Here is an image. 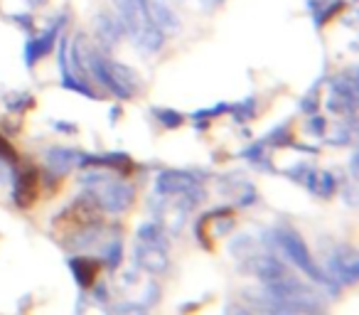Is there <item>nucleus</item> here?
I'll return each instance as SVG.
<instances>
[{
	"label": "nucleus",
	"instance_id": "1",
	"mask_svg": "<svg viewBox=\"0 0 359 315\" xmlns=\"http://www.w3.org/2000/svg\"><path fill=\"white\" fill-rule=\"evenodd\" d=\"M86 74H89V79H94L96 84L104 86L109 94H114L121 101L133 99L140 89V76L130 67L121 65L109 52L96 50L91 45L89 55H86Z\"/></svg>",
	"mask_w": 359,
	"mask_h": 315
},
{
	"label": "nucleus",
	"instance_id": "2",
	"mask_svg": "<svg viewBox=\"0 0 359 315\" xmlns=\"http://www.w3.org/2000/svg\"><path fill=\"white\" fill-rule=\"evenodd\" d=\"M111 3H114V13L118 15L123 32L130 37L135 50L145 57L158 55L165 45V35L150 20L145 0H111Z\"/></svg>",
	"mask_w": 359,
	"mask_h": 315
},
{
	"label": "nucleus",
	"instance_id": "3",
	"mask_svg": "<svg viewBox=\"0 0 359 315\" xmlns=\"http://www.w3.org/2000/svg\"><path fill=\"white\" fill-rule=\"evenodd\" d=\"M81 185H86V190L94 195L99 207L106 212L128 210L135 197L133 185H128L126 180H118V177H114L111 173H104V170L86 173V175L81 177Z\"/></svg>",
	"mask_w": 359,
	"mask_h": 315
},
{
	"label": "nucleus",
	"instance_id": "4",
	"mask_svg": "<svg viewBox=\"0 0 359 315\" xmlns=\"http://www.w3.org/2000/svg\"><path fill=\"white\" fill-rule=\"evenodd\" d=\"M273 241H276V246H278V249L283 251V254L288 256V259L293 261V264L298 266L305 276H308V279H313L315 283L325 286V288H330V290L337 288V286H334V281L330 279V276L325 274L318 264H315V259L310 256V249L305 246V241L300 239L293 229H283V227H280V229H276L273 232Z\"/></svg>",
	"mask_w": 359,
	"mask_h": 315
},
{
	"label": "nucleus",
	"instance_id": "5",
	"mask_svg": "<svg viewBox=\"0 0 359 315\" xmlns=\"http://www.w3.org/2000/svg\"><path fill=\"white\" fill-rule=\"evenodd\" d=\"M62 22H65V15H60L55 22H52L50 27H47L45 32H40V35L30 37V40L25 42V50H22V60H25V65L35 67L40 60H45L47 55H50L52 50H55L57 45V37L62 35Z\"/></svg>",
	"mask_w": 359,
	"mask_h": 315
},
{
	"label": "nucleus",
	"instance_id": "6",
	"mask_svg": "<svg viewBox=\"0 0 359 315\" xmlns=\"http://www.w3.org/2000/svg\"><path fill=\"white\" fill-rule=\"evenodd\" d=\"M195 187H200V180L185 170H163L155 177V192L165 197L185 195V192L195 190Z\"/></svg>",
	"mask_w": 359,
	"mask_h": 315
},
{
	"label": "nucleus",
	"instance_id": "7",
	"mask_svg": "<svg viewBox=\"0 0 359 315\" xmlns=\"http://www.w3.org/2000/svg\"><path fill=\"white\" fill-rule=\"evenodd\" d=\"M94 30H96V40H99V45H101V50H104V52H111L126 37L118 15H116V13H109V11L96 13Z\"/></svg>",
	"mask_w": 359,
	"mask_h": 315
},
{
	"label": "nucleus",
	"instance_id": "8",
	"mask_svg": "<svg viewBox=\"0 0 359 315\" xmlns=\"http://www.w3.org/2000/svg\"><path fill=\"white\" fill-rule=\"evenodd\" d=\"M145 6H148V15L153 20V25L163 32L165 37L168 35H177L180 32V15L172 11L168 0H145Z\"/></svg>",
	"mask_w": 359,
	"mask_h": 315
},
{
	"label": "nucleus",
	"instance_id": "9",
	"mask_svg": "<svg viewBox=\"0 0 359 315\" xmlns=\"http://www.w3.org/2000/svg\"><path fill=\"white\" fill-rule=\"evenodd\" d=\"M37 187H40V182H37V173L32 168L18 170L13 175V200H15V205L18 207L32 205L37 197Z\"/></svg>",
	"mask_w": 359,
	"mask_h": 315
},
{
	"label": "nucleus",
	"instance_id": "10",
	"mask_svg": "<svg viewBox=\"0 0 359 315\" xmlns=\"http://www.w3.org/2000/svg\"><path fill=\"white\" fill-rule=\"evenodd\" d=\"M135 261L148 274H165V269H168V251H165V246L138 241V246H135Z\"/></svg>",
	"mask_w": 359,
	"mask_h": 315
},
{
	"label": "nucleus",
	"instance_id": "11",
	"mask_svg": "<svg viewBox=\"0 0 359 315\" xmlns=\"http://www.w3.org/2000/svg\"><path fill=\"white\" fill-rule=\"evenodd\" d=\"M254 274L264 286H273V283H278V281L288 279L290 271L285 269L280 261H276L273 256H259V259L254 261Z\"/></svg>",
	"mask_w": 359,
	"mask_h": 315
},
{
	"label": "nucleus",
	"instance_id": "12",
	"mask_svg": "<svg viewBox=\"0 0 359 315\" xmlns=\"http://www.w3.org/2000/svg\"><path fill=\"white\" fill-rule=\"evenodd\" d=\"M47 168H50L55 175H67L72 168L79 163V153L72 148H50L45 153Z\"/></svg>",
	"mask_w": 359,
	"mask_h": 315
},
{
	"label": "nucleus",
	"instance_id": "13",
	"mask_svg": "<svg viewBox=\"0 0 359 315\" xmlns=\"http://www.w3.org/2000/svg\"><path fill=\"white\" fill-rule=\"evenodd\" d=\"M67 264H69L72 276H74V281L81 288H91V286H94L96 274H99V266H96L94 259H89V256H76V259H69Z\"/></svg>",
	"mask_w": 359,
	"mask_h": 315
},
{
	"label": "nucleus",
	"instance_id": "14",
	"mask_svg": "<svg viewBox=\"0 0 359 315\" xmlns=\"http://www.w3.org/2000/svg\"><path fill=\"white\" fill-rule=\"evenodd\" d=\"M332 264H334V274H337L339 281H347V283L357 281V256H354V251L339 254Z\"/></svg>",
	"mask_w": 359,
	"mask_h": 315
},
{
	"label": "nucleus",
	"instance_id": "15",
	"mask_svg": "<svg viewBox=\"0 0 359 315\" xmlns=\"http://www.w3.org/2000/svg\"><path fill=\"white\" fill-rule=\"evenodd\" d=\"M269 315H320L318 308H305V305H288V303H276V300H264L261 303Z\"/></svg>",
	"mask_w": 359,
	"mask_h": 315
},
{
	"label": "nucleus",
	"instance_id": "16",
	"mask_svg": "<svg viewBox=\"0 0 359 315\" xmlns=\"http://www.w3.org/2000/svg\"><path fill=\"white\" fill-rule=\"evenodd\" d=\"M138 241L143 244H155V246H163L165 239H163V229H160L158 222H148L138 229Z\"/></svg>",
	"mask_w": 359,
	"mask_h": 315
},
{
	"label": "nucleus",
	"instance_id": "17",
	"mask_svg": "<svg viewBox=\"0 0 359 315\" xmlns=\"http://www.w3.org/2000/svg\"><path fill=\"white\" fill-rule=\"evenodd\" d=\"M229 111H231V116H234L236 123H241V121H251V119H254V114H256V99H254V96H249V99L229 106Z\"/></svg>",
	"mask_w": 359,
	"mask_h": 315
},
{
	"label": "nucleus",
	"instance_id": "18",
	"mask_svg": "<svg viewBox=\"0 0 359 315\" xmlns=\"http://www.w3.org/2000/svg\"><path fill=\"white\" fill-rule=\"evenodd\" d=\"M339 11H344V0H332V3L323 6L320 11H315V13H313L315 27H325V22H327L332 15H337Z\"/></svg>",
	"mask_w": 359,
	"mask_h": 315
},
{
	"label": "nucleus",
	"instance_id": "19",
	"mask_svg": "<svg viewBox=\"0 0 359 315\" xmlns=\"http://www.w3.org/2000/svg\"><path fill=\"white\" fill-rule=\"evenodd\" d=\"M313 192H318L320 197H330L334 192V177L330 175V173H318L313 180V187H310Z\"/></svg>",
	"mask_w": 359,
	"mask_h": 315
},
{
	"label": "nucleus",
	"instance_id": "20",
	"mask_svg": "<svg viewBox=\"0 0 359 315\" xmlns=\"http://www.w3.org/2000/svg\"><path fill=\"white\" fill-rule=\"evenodd\" d=\"M153 116H158V121L165 126V128H177V126L185 123V116L177 114L172 109H153Z\"/></svg>",
	"mask_w": 359,
	"mask_h": 315
},
{
	"label": "nucleus",
	"instance_id": "21",
	"mask_svg": "<svg viewBox=\"0 0 359 315\" xmlns=\"http://www.w3.org/2000/svg\"><path fill=\"white\" fill-rule=\"evenodd\" d=\"M27 106H32V94H27V91H15V94H8L6 96V109L25 111Z\"/></svg>",
	"mask_w": 359,
	"mask_h": 315
},
{
	"label": "nucleus",
	"instance_id": "22",
	"mask_svg": "<svg viewBox=\"0 0 359 315\" xmlns=\"http://www.w3.org/2000/svg\"><path fill=\"white\" fill-rule=\"evenodd\" d=\"M349 138H352V123H342L339 121L337 126H334V130L327 135V143H332V145H347L349 143Z\"/></svg>",
	"mask_w": 359,
	"mask_h": 315
},
{
	"label": "nucleus",
	"instance_id": "23",
	"mask_svg": "<svg viewBox=\"0 0 359 315\" xmlns=\"http://www.w3.org/2000/svg\"><path fill=\"white\" fill-rule=\"evenodd\" d=\"M285 143H290L288 123H285V126H276V128L271 130V133L266 135V140H264V145H285Z\"/></svg>",
	"mask_w": 359,
	"mask_h": 315
},
{
	"label": "nucleus",
	"instance_id": "24",
	"mask_svg": "<svg viewBox=\"0 0 359 315\" xmlns=\"http://www.w3.org/2000/svg\"><path fill=\"white\" fill-rule=\"evenodd\" d=\"M0 163H8V166H15L18 163V153L13 150V145L8 143V138L0 135Z\"/></svg>",
	"mask_w": 359,
	"mask_h": 315
},
{
	"label": "nucleus",
	"instance_id": "25",
	"mask_svg": "<svg viewBox=\"0 0 359 315\" xmlns=\"http://www.w3.org/2000/svg\"><path fill=\"white\" fill-rule=\"evenodd\" d=\"M116 315H148V308L140 303H121L116 305Z\"/></svg>",
	"mask_w": 359,
	"mask_h": 315
},
{
	"label": "nucleus",
	"instance_id": "26",
	"mask_svg": "<svg viewBox=\"0 0 359 315\" xmlns=\"http://www.w3.org/2000/svg\"><path fill=\"white\" fill-rule=\"evenodd\" d=\"M224 111H229V104H217V106H212V109H202V111H197L195 119H207V116L224 114Z\"/></svg>",
	"mask_w": 359,
	"mask_h": 315
},
{
	"label": "nucleus",
	"instance_id": "27",
	"mask_svg": "<svg viewBox=\"0 0 359 315\" xmlns=\"http://www.w3.org/2000/svg\"><path fill=\"white\" fill-rule=\"evenodd\" d=\"M325 128H327V126H325V119H320V116H313V119H310V123H308L310 133H315V135H320V138H323Z\"/></svg>",
	"mask_w": 359,
	"mask_h": 315
},
{
	"label": "nucleus",
	"instance_id": "28",
	"mask_svg": "<svg viewBox=\"0 0 359 315\" xmlns=\"http://www.w3.org/2000/svg\"><path fill=\"white\" fill-rule=\"evenodd\" d=\"M300 109H303L305 114H313V111L318 109V96H315V89L310 91V94L305 96L303 101H300Z\"/></svg>",
	"mask_w": 359,
	"mask_h": 315
},
{
	"label": "nucleus",
	"instance_id": "29",
	"mask_svg": "<svg viewBox=\"0 0 359 315\" xmlns=\"http://www.w3.org/2000/svg\"><path fill=\"white\" fill-rule=\"evenodd\" d=\"M106 256H109V266H116L121 261V244L118 241H114V244H111V249L106 251Z\"/></svg>",
	"mask_w": 359,
	"mask_h": 315
},
{
	"label": "nucleus",
	"instance_id": "30",
	"mask_svg": "<svg viewBox=\"0 0 359 315\" xmlns=\"http://www.w3.org/2000/svg\"><path fill=\"white\" fill-rule=\"evenodd\" d=\"M327 3H332V0H305V6H308V11H310V13L320 11V8L327 6Z\"/></svg>",
	"mask_w": 359,
	"mask_h": 315
},
{
	"label": "nucleus",
	"instance_id": "31",
	"mask_svg": "<svg viewBox=\"0 0 359 315\" xmlns=\"http://www.w3.org/2000/svg\"><path fill=\"white\" fill-rule=\"evenodd\" d=\"M200 3V8H207V11H215L217 6H222L224 0H197Z\"/></svg>",
	"mask_w": 359,
	"mask_h": 315
},
{
	"label": "nucleus",
	"instance_id": "32",
	"mask_svg": "<svg viewBox=\"0 0 359 315\" xmlns=\"http://www.w3.org/2000/svg\"><path fill=\"white\" fill-rule=\"evenodd\" d=\"M352 175H357V153L352 155Z\"/></svg>",
	"mask_w": 359,
	"mask_h": 315
},
{
	"label": "nucleus",
	"instance_id": "33",
	"mask_svg": "<svg viewBox=\"0 0 359 315\" xmlns=\"http://www.w3.org/2000/svg\"><path fill=\"white\" fill-rule=\"evenodd\" d=\"M32 3H37V6H42V3H47V0H32Z\"/></svg>",
	"mask_w": 359,
	"mask_h": 315
}]
</instances>
